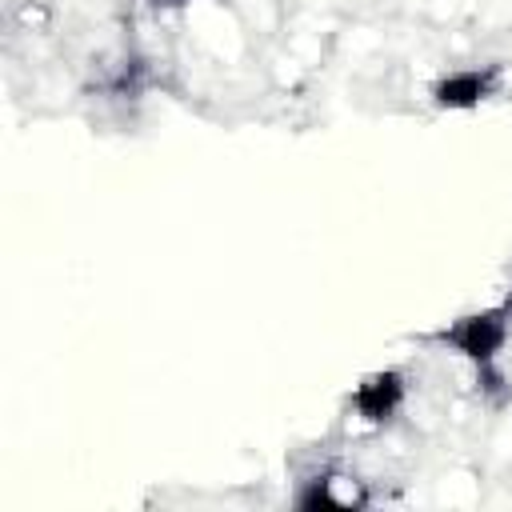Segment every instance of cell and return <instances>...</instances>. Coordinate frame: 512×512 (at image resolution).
I'll return each instance as SVG.
<instances>
[{
	"instance_id": "6da1fadb",
	"label": "cell",
	"mask_w": 512,
	"mask_h": 512,
	"mask_svg": "<svg viewBox=\"0 0 512 512\" xmlns=\"http://www.w3.org/2000/svg\"><path fill=\"white\" fill-rule=\"evenodd\" d=\"M508 308H484V312H468L456 324H448L440 332V344H448L452 352H460L464 360H472L476 368H488L500 348L508 344Z\"/></svg>"
},
{
	"instance_id": "7a4b0ae2",
	"label": "cell",
	"mask_w": 512,
	"mask_h": 512,
	"mask_svg": "<svg viewBox=\"0 0 512 512\" xmlns=\"http://www.w3.org/2000/svg\"><path fill=\"white\" fill-rule=\"evenodd\" d=\"M408 396V384H404V372L396 368H384V372H372L356 384L352 392V412L364 420V424H388L400 404Z\"/></svg>"
},
{
	"instance_id": "3957f363",
	"label": "cell",
	"mask_w": 512,
	"mask_h": 512,
	"mask_svg": "<svg viewBox=\"0 0 512 512\" xmlns=\"http://www.w3.org/2000/svg\"><path fill=\"white\" fill-rule=\"evenodd\" d=\"M500 84V72L496 68H460V72H448L436 80L432 88V100L436 108H452V112H464V108H476L484 104Z\"/></svg>"
},
{
	"instance_id": "277c9868",
	"label": "cell",
	"mask_w": 512,
	"mask_h": 512,
	"mask_svg": "<svg viewBox=\"0 0 512 512\" xmlns=\"http://www.w3.org/2000/svg\"><path fill=\"white\" fill-rule=\"evenodd\" d=\"M148 4H156V8H180V4H188V0H148Z\"/></svg>"
}]
</instances>
